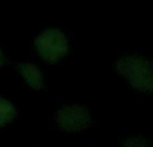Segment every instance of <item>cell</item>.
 Wrapping results in <instances>:
<instances>
[{"instance_id":"obj_1","label":"cell","mask_w":153,"mask_h":147,"mask_svg":"<svg viewBox=\"0 0 153 147\" xmlns=\"http://www.w3.org/2000/svg\"><path fill=\"white\" fill-rule=\"evenodd\" d=\"M116 67L133 88L153 92V63L145 56L125 55L117 62Z\"/></svg>"},{"instance_id":"obj_2","label":"cell","mask_w":153,"mask_h":147,"mask_svg":"<svg viewBox=\"0 0 153 147\" xmlns=\"http://www.w3.org/2000/svg\"><path fill=\"white\" fill-rule=\"evenodd\" d=\"M35 48L43 60L47 63H58L69 52V37L62 29L50 27L36 36Z\"/></svg>"},{"instance_id":"obj_3","label":"cell","mask_w":153,"mask_h":147,"mask_svg":"<svg viewBox=\"0 0 153 147\" xmlns=\"http://www.w3.org/2000/svg\"><path fill=\"white\" fill-rule=\"evenodd\" d=\"M56 121L59 126L69 131H79L87 127L91 122L89 111L78 104L63 106L56 112Z\"/></svg>"},{"instance_id":"obj_4","label":"cell","mask_w":153,"mask_h":147,"mask_svg":"<svg viewBox=\"0 0 153 147\" xmlns=\"http://www.w3.org/2000/svg\"><path fill=\"white\" fill-rule=\"evenodd\" d=\"M18 71L27 84L34 90H40L45 84L43 72L34 63H22L18 66Z\"/></svg>"},{"instance_id":"obj_5","label":"cell","mask_w":153,"mask_h":147,"mask_svg":"<svg viewBox=\"0 0 153 147\" xmlns=\"http://www.w3.org/2000/svg\"><path fill=\"white\" fill-rule=\"evenodd\" d=\"M16 116V108L8 99L0 96V127L12 122Z\"/></svg>"},{"instance_id":"obj_6","label":"cell","mask_w":153,"mask_h":147,"mask_svg":"<svg viewBox=\"0 0 153 147\" xmlns=\"http://www.w3.org/2000/svg\"><path fill=\"white\" fill-rule=\"evenodd\" d=\"M124 147H149V145L143 138L133 137V138H129V139L124 143Z\"/></svg>"},{"instance_id":"obj_7","label":"cell","mask_w":153,"mask_h":147,"mask_svg":"<svg viewBox=\"0 0 153 147\" xmlns=\"http://www.w3.org/2000/svg\"><path fill=\"white\" fill-rule=\"evenodd\" d=\"M5 64V56H4V52H3V50L0 48V67H3Z\"/></svg>"}]
</instances>
